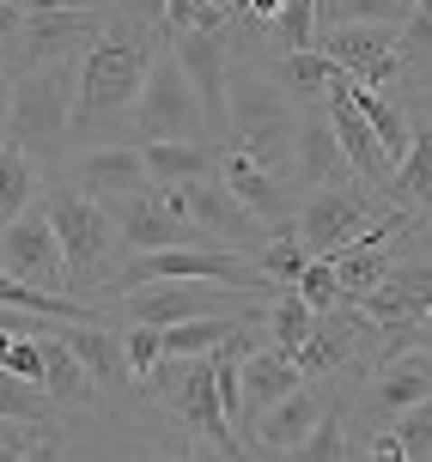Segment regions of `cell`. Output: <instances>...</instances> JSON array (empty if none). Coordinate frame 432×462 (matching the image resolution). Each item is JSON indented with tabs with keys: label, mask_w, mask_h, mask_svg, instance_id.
<instances>
[{
	"label": "cell",
	"mask_w": 432,
	"mask_h": 462,
	"mask_svg": "<svg viewBox=\"0 0 432 462\" xmlns=\"http://www.w3.org/2000/svg\"><path fill=\"white\" fill-rule=\"evenodd\" d=\"M164 31L159 24L135 19V13H116L104 24V37L73 61V134L68 152L80 146H104V134H128V116L140 104V86L159 61Z\"/></svg>",
	"instance_id": "cell-1"
},
{
	"label": "cell",
	"mask_w": 432,
	"mask_h": 462,
	"mask_svg": "<svg viewBox=\"0 0 432 462\" xmlns=\"http://www.w3.org/2000/svg\"><path fill=\"white\" fill-rule=\"evenodd\" d=\"M220 146L250 152L262 171H274L280 183H293V171H298V104L274 86L268 68H256V61H231V79H226V140H220Z\"/></svg>",
	"instance_id": "cell-2"
},
{
	"label": "cell",
	"mask_w": 432,
	"mask_h": 462,
	"mask_svg": "<svg viewBox=\"0 0 432 462\" xmlns=\"http://www.w3.org/2000/svg\"><path fill=\"white\" fill-rule=\"evenodd\" d=\"M43 213H49V226H55L61 262H68V292H73V299H86V304H104L116 268H122V255H128V250H122V237H116L110 208L55 177V183L43 189Z\"/></svg>",
	"instance_id": "cell-3"
},
{
	"label": "cell",
	"mask_w": 432,
	"mask_h": 462,
	"mask_svg": "<svg viewBox=\"0 0 432 462\" xmlns=\"http://www.w3.org/2000/svg\"><path fill=\"white\" fill-rule=\"evenodd\" d=\"M0 134L24 146L49 177L68 159L73 134V61H37V68H13V104H6V128Z\"/></svg>",
	"instance_id": "cell-4"
},
{
	"label": "cell",
	"mask_w": 432,
	"mask_h": 462,
	"mask_svg": "<svg viewBox=\"0 0 432 462\" xmlns=\"http://www.w3.org/2000/svg\"><path fill=\"white\" fill-rule=\"evenodd\" d=\"M140 402H153V408H164V414H177V426L189 432V439L213 444L226 462H250V450L238 444L226 408H220L213 359H177V353H164L159 365H153V377L140 383Z\"/></svg>",
	"instance_id": "cell-5"
},
{
	"label": "cell",
	"mask_w": 432,
	"mask_h": 462,
	"mask_svg": "<svg viewBox=\"0 0 432 462\" xmlns=\"http://www.w3.org/2000/svg\"><path fill=\"white\" fill-rule=\"evenodd\" d=\"M164 201V213L171 219H183V226H195V237H202L207 250H231V255H250L274 237L268 219H256L238 195H231L220 177H189V183H159L153 189Z\"/></svg>",
	"instance_id": "cell-6"
},
{
	"label": "cell",
	"mask_w": 432,
	"mask_h": 462,
	"mask_svg": "<svg viewBox=\"0 0 432 462\" xmlns=\"http://www.w3.org/2000/svg\"><path fill=\"white\" fill-rule=\"evenodd\" d=\"M384 213L390 208L365 183H329V189H305V195H298L293 231L311 255H342L347 244H360Z\"/></svg>",
	"instance_id": "cell-7"
},
{
	"label": "cell",
	"mask_w": 432,
	"mask_h": 462,
	"mask_svg": "<svg viewBox=\"0 0 432 462\" xmlns=\"http://www.w3.org/2000/svg\"><path fill=\"white\" fill-rule=\"evenodd\" d=\"M256 304L262 299L231 292V286H207V280H146L135 292L110 299L104 310H116L122 323L171 328V323H189V317H238V310H256Z\"/></svg>",
	"instance_id": "cell-8"
},
{
	"label": "cell",
	"mask_w": 432,
	"mask_h": 462,
	"mask_svg": "<svg viewBox=\"0 0 432 462\" xmlns=\"http://www.w3.org/2000/svg\"><path fill=\"white\" fill-rule=\"evenodd\" d=\"M128 134H135V146H146V140H207L202 97L189 86V73L177 68L171 43L159 49V61H153L146 86H140V104H135V116H128Z\"/></svg>",
	"instance_id": "cell-9"
},
{
	"label": "cell",
	"mask_w": 432,
	"mask_h": 462,
	"mask_svg": "<svg viewBox=\"0 0 432 462\" xmlns=\"http://www.w3.org/2000/svg\"><path fill=\"white\" fill-rule=\"evenodd\" d=\"M371 353H378V323L365 317L360 304H335V310H317V328L311 341L293 353V365L305 383H335V377H365L371 371Z\"/></svg>",
	"instance_id": "cell-10"
},
{
	"label": "cell",
	"mask_w": 432,
	"mask_h": 462,
	"mask_svg": "<svg viewBox=\"0 0 432 462\" xmlns=\"http://www.w3.org/2000/svg\"><path fill=\"white\" fill-rule=\"evenodd\" d=\"M116 13L104 6H68V0H31L24 6V24H19V55H13V68H37V61H80L98 37H104V24Z\"/></svg>",
	"instance_id": "cell-11"
},
{
	"label": "cell",
	"mask_w": 432,
	"mask_h": 462,
	"mask_svg": "<svg viewBox=\"0 0 432 462\" xmlns=\"http://www.w3.org/2000/svg\"><path fill=\"white\" fill-rule=\"evenodd\" d=\"M317 49L335 61V68L396 104V49H402V24H329L317 31Z\"/></svg>",
	"instance_id": "cell-12"
},
{
	"label": "cell",
	"mask_w": 432,
	"mask_h": 462,
	"mask_svg": "<svg viewBox=\"0 0 432 462\" xmlns=\"http://www.w3.org/2000/svg\"><path fill=\"white\" fill-rule=\"evenodd\" d=\"M0 268L24 286H37V292H68V262H61V244H55V226H49L43 201H31L19 219H6L0 226Z\"/></svg>",
	"instance_id": "cell-13"
},
{
	"label": "cell",
	"mask_w": 432,
	"mask_h": 462,
	"mask_svg": "<svg viewBox=\"0 0 432 462\" xmlns=\"http://www.w3.org/2000/svg\"><path fill=\"white\" fill-rule=\"evenodd\" d=\"M61 183H73L91 201H122V195H140L153 189L146 177V159H140L135 140H116V146H80L61 159Z\"/></svg>",
	"instance_id": "cell-14"
},
{
	"label": "cell",
	"mask_w": 432,
	"mask_h": 462,
	"mask_svg": "<svg viewBox=\"0 0 432 462\" xmlns=\"http://www.w3.org/2000/svg\"><path fill=\"white\" fill-rule=\"evenodd\" d=\"M323 116H329V128H335V146H342L347 171L360 177L378 201H384L390 177H396V164L384 159V146H378V134H371V122H365L360 110H353V97H347V73L329 86V97H323Z\"/></svg>",
	"instance_id": "cell-15"
},
{
	"label": "cell",
	"mask_w": 432,
	"mask_h": 462,
	"mask_svg": "<svg viewBox=\"0 0 432 462\" xmlns=\"http://www.w3.org/2000/svg\"><path fill=\"white\" fill-rule=\"evenodd\" d=\"M116 219V237H122V250L128 255H146V250H207L195 226H183L164 213V201L153 189H140V195H122V201H104Z\"/></svg>",
	"instance_id": "cell-16"
},
{
	"label": "cell",
	"mask_w": 432,
	"mask_h": 462,
	"mask_svg": "<svg viewBox=\"0 0 432 462\" xmlns=\"http://www.w3.org/2000/svg\"><path fill=\"white\" fill-rule=\"evenodd\" d=\"M427 304H432V262L427 255H396V268L360 299V310L378 328H414L427 317Z\"/></svg>",
	"instance_id": "cell-17"
},
{
	"label": "cell",
	"mask_w": 432,
	"mask_h": 462,
	"mask_svg": "<svg viewBox=\"0 0 432 462\" xmlns=\"http://www.w3.org/2000/svg\"><path fill=\"white\" fill-rule=\"evenodd\" d=\"M409 219H414V213H396V208H390L384 219H378V226L360 237V244H347L342 255H329V262H335V280H342V299H347V304H360L365 292H371V286H378V280L396 268V244H402Z\"/></svg>",
	"instance_id": "cell-18"
},
{
	"label": "cell",
	"mask_w": 432,
	"mask_h": 462,
	"mask_svg": "<svg viewBox=\"0 0 432 462\" xmlns=\"http://www.w3.org/2000/svg\"><path fill=\"white\" fill-rule=\"evenodd\" d=\"M213 177L244 201V208L256 213V219H268V226H286L298 208V189L280 183L274 171H262V164L250 159V152H238V146H220V164H213Z\"/></svg>",
	"instance_id": "cell-19"
},
{
	"label": "cell",
	"mask_w": 432,
	"mask_h": 462,
	"mask_svg": "<svg viewBox=\"0 0 432 462\" xmlns=\"http://www.w3.org/2000/svg\"><path fill=\"white\" fill-rule=\"evenodd\" d=\"M329 395H335V383H298V390H286L274 408H262L244 432H250L256 450H293V444L311 439V426L323 420Z\"/></svg>",
	"instance_id": "cell-20"
},
{
	"label": "cell",
	"mask_w": 432,
	"mask_h": 462,
	"mask_svg": "<svg viewBox=\"0 0 432 462\" xmlns=\"http://www.w3.org/2000/svg\"><path fill=\"white\" fill-rule=\"evenodd\" d=\"M61 341L73 346V359H80L86 377L98 383L104 408L122 402V395H140L135 377H128V359H122V328H110V323H61Z\"/></svg>",
	"instance_id": "cell-21"
},
{
	"label": "cell",
	"mask_w": 432,
	"mask_h": 462,
	"mask_svg": "<svg viewBox=\"0 0 432 462\" xmlns=\"http://www.w3.org/2000/svg\"><path fill=\"white\" fill-rule=\"evenodd\" d=\"M37 353H43V395L61 408V414H104V395L86 377V365L73 359V346L61 341V323H43L37 335Z\"/></svg>",
	"instance_id": "cell-22"
},
{
	"label": "cell",
	"mask_w": 432,
	"mask_h": 462,
	"mask_svg": "<svg viewBox=\"0 0 432 462\" xmlns=\"http://www.w3.org/2000/svg\"><path fill=\"white\" fill-rule=\"evenodd\" d=\"M396 104L409 116H432V0H414L396 49Z\"/></svg>",
	"instance_id": "cell-23"
},
{
	"label": "cell",
	"mask_w": 432,
	"mask_h": 462,
	"mask_svg": "<svg viewBox=\"0 0 432 462\" xmlns=\"http://www.w3.org/2000/svg\"><path fill=\"white\" fill-rule=\"evenodd\" d=\"M329 183H360V177L347 171L323 104H298V171H293V189L305 195V189H329Z\"/></svg>",
	"instance_id": "cell-24"
},
{
	"label": "cell",
	"mask_w": 432,
	"mask_h": 462,
	"mask_svg": "<svg viewBox=\"0 0 432 462\" xmlns=\"http://www.w3.org/2000/svg\"><path fill=\"white\" fill-rule=\"evenodd\" d=\"M353 383L360 377H335V395L323 420L311 426V439L293 444V450H256L250 462H347V402H353Z\"/></svg>",
	"instance_id": "cell-25"
},
{
	"label": "cell",
	"mask_w": 432,
	"mask_h": 462,
	"mask_svg": "<svg viewBox=\"0 0 432 462\" xmlns=\"http://www.w3.org/2000/svg\"><path fill=\"white\" fill-rule=\"evenodd\" d=\"M384 208L432 213V116H414L409 159L396 164V177H390V189H384Z\"/></svg>",
	"instance_id": "cell-26"
},
{
	"label": "cell",
	"mask_w": 432,
	"mask_h": 462,
	"mask_svg": "<svg viewBox=\"0 0 432 462\" xmlns=\"http://www.w3.org/2000/svg\"><path fill=\"white\" fill-rule=\"evenodd\" d=\"M305 377H298V365L286 359V353H274V346H256V353H244V426H250L262 408H274L286 390H298ZM238 426V432H244Z\"/></svg>",
	"instance_id": "cell-27"
},
{
	"label": "cell",
	"mask_w": 432,
	"mask_h": 462,
	"mask_svg": "<svg viewBox=\"0 0 432 462\" xmlns=\"http://www.w3.org/2000/svg\"><path fill=\"white\" fill-rule=\"evenodd\" d=\"M140 159H146V177H153V189H159V183L213 177L220 146H213V140H146V146H140Z\"/></svg>",
	"instance_id": "cell-28"
},
{
	"label": "cell",
	"mask_w": 432,
	"mask_h": 462,
	"mask_svg": "<svg viewBox=\"0 0 432 462\" xmlns=\"http://www.w3.org/2000/svg\"><path fill=\"white\" fill-rule=\"evenodd\" d=\"M274 86L293 97V104H323L329 97V86L342 79V68L323 55V49H298V55H280V61H268Z\"/></svg>",
	"instance_id": "cell-29"
},
{
	"label": "cell",
	"mask_w": 432,
	"mask_h": 462,
	"mask_svg": "<svg viewBox=\"0 0 432 462\" xmlns=\"http://www.w3.org/2000/svg\"><path fill=\"white\" fill-rule=\"evenodd\" d=\"M347 97H353V110L371 122V134H378V146H384V159H390V164L409 159L414 116L402 110V104H390V97H378V92H365V86H353V79H347Z\"/></svg>",
	"instance_id": "cell-30"
},
{
	"label": "cell",
	"mask_w": 432,
	"mask_h": 462,
	"mask_svg": "<svg viewBox=\"0 0 432 462\" xmlns=\"http://www.w3.org/2000/svg\"><path fill=\"white\" fill-rule=\"evenodd\" d=\"M31 201H43V164L0 134V219H19Z\"/></svg>",
	"instance_id": "cell-31"
},
{
	"label": "cell",
	"mask_w": 432,
	"mask_h": 462,
	"mask_svg": "<svg viewBox=\"0 0 432 462\" xmlns=\"http://www.w3.org/2000/svg\"><path fill=\"white\" fill-rule=\"evenodd\" d=\"M311 328H317V310L298 299L293 286H280V292H274V299L262 304V335H268L274 353H286V359H293L298 346L311 341Z\"/></svg>",
	"instance_id": "cell-32"
},
{
	"label": "cell",
	"mask_w": 432,
	"mask_h": 462,
	"mask_svg": "<svg viewBox=\"0 0 432 462\" xmlns=\"http://www.w3.org/2000/svg\"><path fill=\"white\" fill-rule=\"evenodd\" d=\"M0 420L37 426V432H61V426H68V414L43 395V383H24V377H13V371H0Z\"/></svg>",
	"instance_id": "cell-33"
},
{
	"label": "cell",
	"mask_w": 432,
	"mask_h": 462,
	"mask_svg": "<svg viewBox=\"0 0 432 462\" xmlns=\"http://www.w3.org/2000/svg\"><path fill=\"white\" fill-rule=\"evenodd\" d=\"M244 317V310H238ZM238 317H189V323H171L164 328V353L177 359H207L213 346H226V335L238 328Z\"/></svg>",
	"instance_id": "cell-34"
},
{
	"label": "cell",
	"mask_w": 432,
	"mask_h": 462,
	"mask_svg": "<svg viewBox=\"0 0 432 462\" xmlns=\"http://www.w3.org/2000/svg\"><path fill=\"white\" fill-rule=\"evenodd\" d=\"M414 0H317V31L329 24H402Z\"/></svg>",
	"instance_id": "cell-35"
},
{
	"label": "cell",
	"mask_w": 432,
	"mask_h": 462,
	"mask_svg": "<svg viewBox=\"0 0 432 462\" xmlns=\"http://www.w3.org/2000/svg\"><path fill=\"white\" fill-rule=\"evenodd\" d=\"M256 268H262V274H268L274 286H293V280L305 274V268H311V250L298 244L293 219H286V226H274V237L262 244V250H256Z\"/></svg>",
	"instance_id": "cell-36"
},
{
	"label": "cell",
	"mask_w": 432,
	"mask_h": 462,
	"mask_svg": "<svg viewBox=\"0 0 432 462\" xmlns=\"http://www.w3.org/2000/svg\"><path fill=\"white\" fill-rule=\"evenodd\" d=\"M164 37H189V31H226V0H164Z\"/></svg>",
	"instance_id": "cell-37"
},
{
	"label": "cell",
	"mask_w": 432,
	"mask_h": 462,
	"mask_svg": "<svg viewBox=\"0 0 432 462\" xmlns=\"http://www.w3.org/2000/svg\"><path fill=\"white\" fill-rule=\"evenodd\" d=\"M122 359H128V377H135V390L153 377V365L164 359V328H146V323H128L122 328Z\"/></svg>",
	"instance_id": "cell-38"
},
{
	"label": "cell",
	"mask_w": 432,
	"mask_h": 462,
	"mask_svg": "<svg viewBox=\"0 0 432 462\" xmlns=\"http://www.w3.org/2000/svg\"><path fill=\"white\" fill-rule=\"evenodd\" d=\"M293 292L311 304V310H335V304H347V299H342V280H335V262H329V255H311V268L293 280Z\"/></svg>",
	"instance_id": "cell-39"
},
{
	"label": "cell",
	"mask_w": 432,
	"mask_h": 462,
	"mask_svg": "<svg viewBox=\"0 0 432 462\" xmlns=\"http://www.w3.org/2000/svg\"><path fill=\"white\" fill-rule=\"evenodd\" d=\"M390 432L402 439L409 462H432V395H427V402H414L409 414H396V420H390Z\"/></svg>",
	"instance_id": "cell-40"
},
{
	"label": "cell",
	"mask_w": 432,
	"mask_h": 462,
	"mask_svg": "<svg viewBox=\"0 0 432 462\" xmlns=\"http://www.w3.org/2000/svg\"><path fill=\"white\" fill-rule=\"evenodd\" d=\"M0 371H13V377H24V383H43V353H37V341H31V335H19Z\"/></svg>",
	"instance_id": "cell-41"
},
{
	"label": "cell",
	"mask_w": 432,
	"mask_h": 462,
	"mask_svg": "<svg viewBox=\"0 0 432 462\" xmlns=\"http://www.w3.org/2000/svg\"><path fill=\"white\" fill-rule=\"evenodd\" d=\"M24 462H80V457H73L68 426H61V432H37V444L24 450Z\"/></svg>",
	"instance_id": "cell-42"
},
{
	"label": "cell",
	"mask_w": 432,
	"mask_h": 462,
	"mask_svg": "<svg viewBox=\"0 0 432 462\" xmlns=\"http://www.w3.org/2000/svg\"><path fill=\"white\" fill-rule=\"evenodd\" d=\"M31 444H37V426H13V420H0V462H24Z\"/></svg>",
	"instance_id": "cell-43"
},
{
	"label": "cell",
	"mask_w": 432,
	"mask_h": 462,
	"mask_svg": "<svg viewBox=\"0 0 432 462\" xmlns=\"http://www.w3.org/2000/svg\"><path fill=\"white\" fill-rule=\"evenodd\" d=\"M396 255H427V262H432V213H414V219H409V231H402Z\"/></svg>",
	"instance_id": "cell-44"
},
{
	"label": "cell",
	"mask_w": 432,
	"mask_h": 462,
	"mask_svg": "<svg viewBox=\"0 0 432 462\" xmlns=\"http://www.w3.org/2000/svg\"><path fill=\"white\" fill-rule=\"evenodd\" d=\"M414 353H432V304H427V317L414 323Z\"/></svg>",
	"instance_id": "cell-45"
},
{
	"label": "cell",
	"mask_w": 432,
	"mask_h": 462,
	"mask_svg": "<svg viewBox=\"0 0 432 462\" xmlns=\"http://www.w3.org/2000/svg\"><path fill=\"white\" fill-rule=\"evenodd\" d=\"M6 104H13V73L0 79V128H6Z\"/></svg>",
	"instance_id": "cell-46"
},
{
	"label": "cell",
	"mask_w": 432,
	"mask_h": 462,
	"mask_svg": "<svg viewBox=\"0 0 432 462\" xmlns=\"http://www.w3.org/2000/svg\"><path fill=\"white\" fill-rule=\"evenodd\" d=\"M13 341H19V335H6V328H0V365H6V353H13Z\"/></svg>",
	"instance_id": "cell-47"
},
{
	"label": "cell",
	"mask_w": 432,
	"mask_h": 462,
	"mask_svg": "<svg viewBox=\"0 0 432 462\" xmlns=\"http://www.w3.org/2000/svg\"><path fill=\"white\" fill-rule=\"evenodd\" d=\"M6 73H13V68H6V61H0V79H6Z\"/></svg>",
	"instance_id": "cell-48"
},
{
	"label": "cell",
	"mask_w": 432,
	"mask_h": 462,
	"mask_svg": "<svg viewBox=\"0 0 432 462\" xmlns=\"http://www.w3.org/2000/svg\"><path fill=\"white\" fill-rule=\"evenodd\" d=\"M0 6H6V0H0Z\"/></svg>",
	"instance_id": "cell-49"
},
{
	"label": "cell",
	"mask_w": 432,
	"mask_h": 462,
	"mask_svg": "<svg viewBox=\"0 0 432 462\" xmlns=\"http://www.w3.org/2000/svg\"><path fill=\"white\" fill-rule=\"evenodd\" d=\"M0 226H6V219H0Z\"/></svg>",
	"instance_id": "cell-50"
}]
</instances>
